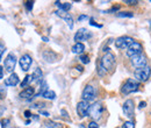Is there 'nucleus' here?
Listing matches in <instances>:
<instances>
[{"mask_svg": "<svg viewBox=\"0 0 151 128\" xmlns=\"http://www.w3.org/2000/svg\"><path fill=\"white\" fill-rule=\"evenodd\" d=\"M99 63L101 64V66L106 70V72H113L115 69V65H116V58H115V55L109 53L105 54L102 56V58L100 59Z\"/></svg>", "mask_w": 151, "mask_h": 128, "instance_id": "f257e3e1", "label": "nucleus"}, {"mask_svg": "<svg viewBox=\"0 0 151 128\" xmlns=\"http://www.w3.org/2000/svg\"><path fill=\"white\" fill-rule=\"evenodd\" d=\"M138 88H139V83L135 78H128L122 84L120 92L122 96H128V94L133 93V92H136L138 90Z\"/></svg>", "mask_w": 151, "mask_h": 128, "instance_id": "f03ea898", "label": "nucleus"}, {"mask_svg": "<svg viewBox=\"0 0 151 128\" xmlns=\"http://www.w3.org/2000/svg\"><path fill=\"white\" fill-rule=\"evenodd\" d=\"M150 76H151V68L149 65L142 68V69H137L134 71V77L138 83H144V81H147L150 78Z\"/></svg>", "mask_w": 151, "mask_h": 128, "instance_id": "7ed1b4c3", "label": "nucleus"}, {"mask_svg": "<svg viewBox=\"0 0 151 128\" xmlns=\"http://www.w3.org/2000/svg\"><path fill=\"white\" fill-rule=\"evenodd\" d=\"M104 111H105L104 105H102L100 101H96V103H94L93 105H91L90 112H88V116H91L94 121H96L102 116Z\"/></svg>", "mask_w": 151, "mask_h": 128, "instance_id": "20e7f679", "label": "nucleus"}, {"mask_svg": "<svg viewBox=\"0 0 151 128\" xmlns=\"http://www.w3.org/2000/svg\"><path fill=\"white\" fill-rule=\"evenodd\" d=\"M130 64L134 69H142V68L147 66L148 64V58L145 56V54H141V55L134 56L130 58Z\"/></svg>", "mask_w": 151, "mask_h": 128, "instance_id": "39448f33", "label": "nucleus"}, {"mask_svg": "<svg viewBox=\"0 0 151 128\" xmlns=\"http://www.w3.org/2000/svg\"><path fill=\"white\" fill-rule=\"evenodd\" d=\"M134 42V39L130 36H120L115 40V47L120 50H125V49H128Z\"/></svg>", "mask_w": 151, "mask_h": 128, "instance_id": "423d86ee", "label": "nucleus"}, {"mask_svg": "<svg viewBox=\"0 0 151 128\" xmlns=\"http://www.w3.org/2000/svg\"><path fill=\"white\" fill-rule=\"evenodd\" d=\"M141 54H143V45L139 42H136V41L126 50V56L129 57V58L137 55H141Z\"/></svg>", "mask_w": 151, "mask_h": 128, "instance_id": "0eeeda50", "label": "nucleus"}, {"mask_svg": "<svg viewBox=\"0 0 151 128\" xmlns=\"http://www.w3.org/2000/svg\"><path fill=\"white\" fill-rule=\"evenodd\" d=\"M15 65H17V56H15V54L9 53L6 58H5V62H4L5 70H6L7 72L13 73V71H14V69H15Z\"/></svg>", "mask_w": 151, "mask_h": 128, "instance_id": "6e6552de", "label": "nucleus"}, {"mask_svg": "<svg viewBox=\"0 0 151 128\" xmlns=\"http://www.w3.org/2000/svg\"><path fill=\"white\" fill-rule=\"evenodd\" d=\"M95 96H96V90L94 88L93 85H86L84 91H83V94H82V98L83 100H85V101H93L94 99H95Z\"/></svg>", "mask_w": 151, "mask_h": 128, "instance_id": "1a4fd4ad", "label": "nucleus"}, {"mask_svg": "<svg viewBox=\"0 0 151 128\" xmlns=\"http://www.w3.org/2000/svg\"><path fill=\"white\" fill-rule=\"evenodd\" d=\"M93 35L90 30H87L86 28H80V29H78V32L74 34V41H76V43H83V41H87Z\"/></svg>", "mask_w": 151, "mask_h": 128, "instance_id": "9d476101", "label": "nucleus"}, {"mask_svg": "<svg viewBox=\"0 0 151 128\" xmlns=\"http://www.w3.org/2000/svg\"><path fill=\"white\" fill-rule=\"evenodd\" d=\"M122 110H123V113H125L128 118L133 119L134 115H135V103H134V100L133 99H127L126 101L123 103Z\"/></svg>", "mask_w": 151, "mask_h": 128, "instance_id": "9b49d317", "label": "nucleus"}, {"mask_svg": "<svg viewBox=\"0 0 151 128\" xmlns=\"http://www.w3.org/2000/svg\"><path fill=\"white\" fill-rule=\"evenodd\" d=\"M90 103L85 101V100H82V101L78 103L77 105V113L79 115V118H85L86 115H88V112H90Z\"/></svg>", "mask_w": 151, "mask_h": 128, "instance_id": "f8f14e48", "label": "nucleus"}, {"mask_svg": "<svg viewBox=\"0 0 151 128\" xmlns=\"http://www.w3.org/2000/svg\"><path fill=\"white\" fill-rule=\"evenodd\" d=\"M19 63H20V66H21V70L22 71L27 72L31 66V63H33V58H31L30 55L28 54H25V55L21 56V58L19 59Z\"/></svg>", "mask_w": 151, "mask_h": 128, "instance_id": "ddd939ff", "label": "nucleus"}, {"mask_svg": "<svg viewBox=\"0 0 151 128\" xmlns=\"http://www.w3.org/2000/svg\"><path fill=\"white\" fill-rule=\"evenodd\" d=\"M55 14L59 16V18H62L63 20H65V22L67 23V26H69V28L70 29H72L73 28V18H72V15L70 14V13H67V12H63V11H56L55 12Z\"/></svg>", "mask_w": 151, "mask_h": 128, "instance_id": "4468645a", "label": "nucleus"}, {"mask_svg": "<svg viewBox=\"0 0 151 128\" xmlns=\"http://www.w3.org/2000/svg\"><path fill=\"white\" fill-rule=\"evenodd\" d=\"M42 56L47 63H53V62H56L58 59V55L55 53V51L50 50V49H45V50L42 53Z\"/></svg>", "mask_w": 151, "mask_h": 128, "instance_id": "2eb2a0df", "label": "nucleus"}, {"mask_svg": "<svg viewBox=\"0 0 151 128\" xmlns=\"http://www.w3.org/2000/svg\"><path fill=\"white\" fill-rule=\"evenodd\" d=\"M19 97H20L21 99H27L28 101H30V100L35 97V89L31 88V86H29V88H26L25 90H22V91L20 92Z\"/></svg>", "mask_w": 151, "mask_h": 128, "instance_id": "dca6fc26", "label": "nucleus"}, {"mask_svg": "<svg viewBox=\"0 0 151 128\" xmlns=\"http://www.w3.org/2000/svg\"><path fill=\"white\" fill-rule=\"evenodd\" d=\"M19 81H20V78H19V76L17 73H10V76L8 78H6V79L4 80V84L6 86H15L19 84Z\"/></svg>", "mask_w": 151, "mask_h": 128, "instance_id": "f3484780", "label": "nucleus"}, {"mask_svg": "<svg viewBox=\"0 0 151 128\" xmlns=\"http://www.w3.org/2000/svg\"><path fill=\"white\" fill-rule=\"evenodd\" d=\"M43 80V72L40 68H36L31 75V81L33 83H42Z\"/></svg>", "mask_w": 151, "mask_h": 128, "instance_id": "a211bd4d", "label": "nucleus"}, {"mask_svg": "<svg viewBox=\"0 0 151 128\" xmlns=\"http://www.w3.org/2000/svg\"><path fill=\"white\" fill-rule=\"evenodd\" d=\"M55 5L59 8V11H63V12H69L71 9L72 5L70 2H61V1H55Z\"/></svg>", "mask_w": 151, "mask_h": 128, "instance_id": "6ab92c4d", "label": "nucleus"}, {"mask_svg": "<svg viewBox=\"0 0 151 128\" xmlns=\"http://www.w3.org/2000/svg\"><path fill=\"white\" fill-rule=\"evenodd\" d=\"M84 50H85L84 43H76L73 47H72V53L73 54H79V55H82V54L84 53Z\"/></svg>", "mask_w": 151, "mask_h": 128, "instance_id": "aec40b11", "label": "nucleus"}, {"mask_svg": "<svg viewBox=\"0 0 151 128\" xmlns=\"http://www.w3.org/2000/svg\"><path fill=\"white\" fill-rule=\"evenodd\" d=\"M48 84H47V81L45 80H42V83H41V88H40V91L37 92L36 94H35V97H43V94L45 93V92L48 91ZM34 97V98H35Z\"/></svg>", "mask_w": 151, "mask_h": 128, "instance_id": "412c9836", "label": "nucleus"}, {"mask_svg": "<svg viewBox=\"0 0 151 128\" xmlns=\"http://www.w3.org/2000/svg\"><path fill=\"white\" fill-rule=\"evenodd\" d=\"M43 98L49 99V100H55L56 99V93L53 91H51V90H48V91L43 94Z\"/></svg>", "mask_w": 151, "mask_h": 128, "instance_id": "4be33fe9", "label": "nucleus"}, {"mask_svg": "<svg viewBox=\"0 0 151 128\" xmlns=\"http://www.w3.org/2000/svg\"><path fill=\"white\" fill-rule=\"evenodd\" d=\"M45 126L48 128H62V125L61 124H57V122L55 121H47L45 122Z\"/></svg>", "mask_w": 151, "mask_h": 128, "instance_id": "5701e85b", "label": "nucleus"}, {"mask_svg": "<svg viewBox=\"0 0 151 128\" xmlns=\"http://www.w3.org/2000/svg\"><path fill=\"white\" fill-rule=\"evenodd\" d=\"M0 125H1V128H10V120L4 118L0 120Z\"/></svg>", "mask_w": 151, "mask_h": 128, "instance_id": "b1692460", "label": "nucleus"}, {"mask_svg": "<svg viewBox=\"0 0 151 128\" xmlns=\"http://www.w3.org/2000/svg\"><path fill=\"white\" fill-rule=\"evenodd\" d=\"M116 15L118 18H133L134 13L133 12H118Z\"/></svg>", "mask_w": 151, "mask_h": 128, "instance_id": "393cba45", "label": "nucleus"}, {"mask_svg": "<svg viewBox=\"0 0 151 128\" xmlns=\"http://www.w3.org/2000/svg\"><path fill=\"white\" fill-rule=\"evenodd\" d=\"M96 72H98V75L100 76V77H104L105 75H106V70L104 69V68L101 66V64L100 63H98V68H96Z\"/></svg>", "mask_w": 151, "mask_h": 128, "instance_id": "a878e982", "label": "nucleus"}, {"mask_svg": "<svg viewBox=\"0 0 151 128\" xmlns=\"http://www.w3.org/2000/svg\"><path fill=\"white\" fill-rule=\"evenodd\" d=\"M31 80V76H29V75H27L26 77H25V79H23L22 81H21V84H20V86L21 88H26L27 85H28V83Z\"/></svg>", "mask_w": 151, "mask_h": 128, "instance_id": "bb28decb", "label": "nucleus"}, {"mask_svg": "<svg viewBox=\"0 0 151 128\" xmlns=\"http://www.w3.org/2000/svg\"><path fill=\"white\" fill-rule=\"evenodd\" d=\"M79 59H80V62H82L83 64H88V63H90V57H88L87 55H80Z\"/></svg>", "mask_w": 151, "mask_h": 128, "instance_id": "cd10ccee", "label": "nucleus"}, {"mask_svg": "<svg viewBox=\"0 0 151 128\" xmlns=\"http://www.w3.org/2000/svg\"><path fill=\"white\" fill-rule=\"evenodd\" d=\"M122 128H135L134 121H126L125 124L122 125Z\"/></svg>", "mask_w": 151, "mask_h": 128, "instance_id": "c85d7f7f", "label": "nucleus"}, {"mask_svg": "<svg viewBox=\"0 0 151 128\" xmlns=\"http://www.w3.org/2000/svg\"><path fill=\"white\" fill-rule=\"evenodd\" d=\"M25 7L27 8L28 12H30V11L33 9V7H34V1H26L25 2Z\"/></svg>", "mask_w": 151, "mask_h": 128, "instance_id": "c756f323", "label": "nucleus"}, {"mask_svg": "<svg viewBox=\"0 0 151 128\" xmlns=\"http://www.w3.org/2000/svg\"><path fill=\"white\" fill-rule=\"evenodd\" d=\"M88 128H99V124L96 121L92 120V121L88 122Z\"/></svg>", "mask_w": 151, "mask_h": 128, "instance_id": "7c9ffc66", "label": "nucleus"}, {"mask_svg": "<svg viewBox=\"0 0 151 128\" xmlns=\"http://www.w3.org/2000/svg\"><path fill=\"white\" fill-rule=\"evenodd\" d=\"M90 24L91 26H93V27H96V28H102V24H99V23H96L95 21L93 20L92 18L90 19Z\"/></svg>", "mask_w": 151, "mask_h": 128, "instance_id": "2f4dec72", "label": "nucleus"}, {"mask_svg": "<svg viewBox=\"0 0 151 128\" xmlns=\"http://www.w3.org/2000/svg\"><path fill=\"white\" fill-rule=\"evenodd\" d=\"M118 8H120V6H114V7L110 8V9H108V11H104L102 13H114V12H117Z\"/></svg>", "mask_w": 151, "mask_h": 128, "instance_id": "473e14b6", "label": "nucleus"}, {"mask_svg": "<svg viewBox=\"0 0 151 128\" xmlns=\"http://www.w3.org/2000/svg\"><path fill=\"white\" fill-rule=\"evenodd\" d=\"M5 51H6V48H5V45L2 44V43H0V61H1L2 55H4Z\"/></svg>", "mask_w": 151, "mask_h": 128, "instance_id": "72a5a7b5", "label": "nucleus"}, {"mask_svg": "<svg viewBox=\"0 0 151 128\" xmlns=\"http://www.w3.org/2000/svg\"><path fill=\"white\" fill-rule=\"evenodd\" d=\"M5 97H6V89L1 88V89H0V100L4 99Z\"/></svg>", "mask_w": 151, "mask_h": 128, "instance_id": "f704fd0d", "label": "nucleus"}, {"mask_svg": "<svg viewBox=\"0 0 151 128\" xmlns=\"http://www.w3.org/2000/svg\"><path fill=\"white\" fill-rule=\"evenodd\" d=\"M125 4H127V5H130V6H133V5L138 4V1H135V0H126V1H125Z\"/></svg>", "mask_w": 151, "mask_h": 128, "instance_id": "c9c22d12", "label": "nucleus"}, {"mask_svg": "<svg viewBox=\"0 0 151 128\" xmlns=\"http://www.w3.org/2000/svg\"><path fill=\"white\" fill-rule=\"evenodd\" d=\"M44 104H42V103H36V104H33V106L31 107L33 108H40V107H44Z\"/></svg>", "mask_w": 151, "mask_h": 128, "instance_id": "e433bc0d", "label": "nucleus"}, {"mask_svg": "<svg viewBox=\"0 0 151 128\" xmlns=\"http://www.w3.org/2000/svg\"><path fill=\"white\" fill-rule=\"evenodd\" d=\"M87 19H90V18H88V15H84V14H83V15L78 16V21H79V22H80V21H83V20H87Z\"/></svg>", "mask_w": 151, "mask_h": 128, "instance_id": "4c0bfd02", "label": "nucleus"}, {"mask_svg": "<svg viewBox=\"0 0 151 128\" xmlns=\"http://www.w3.org/2000/svg\"><path fill=\"white\" fill-rule=\"evenodd\" d=\"M23 114H25L26 118H30V116H33V114H31V112H30V111H28V110L25 111V113H23Z\"/></svg>", "mask_w": 151, "mask_h": 128, "instance_id": "58836bf2", "label": "nucleus"}, {"mask_svg": "<svg viewBox=\"0 0 151 128\" xmlns=\"http://www.w3.org/2000/svg\"><path fill=\"white\" fill-rule=\"evenodd\" d=\"M145 106H147V103H145V101H141L138 104V108H139V110H142V108H144Z\"/></svg>", "mask_w": 151, "mask_h": 128, "instance_id": "ea45409f", "label": "nucleus"}, {"mask_svg": "<svg viewBox=\"0 0 151 128\" xmlns=\"http://www.w3.org/2000/svg\"><path fill=\"white\" fill-rule=\"evenodd\" d=\"M4 78V66H0V79Z\"/></svg>", "mask_w": 151, "mask_h": 128, "instance_id": "a19ab883", "label": "nucleus"}, {"mask_svg": "<svg viewBox=\"0 0 151 128\" xmlns=\"http://www.w3.org/2000/svg\"><path fill=\"white\" fill-rule=\"evenodd\" d=\"M40 114H42V115H44V116H49L50 115L48 112H45V111H41V110H40Z\"/></svg>", "mask_w": 151, "mask_h": 128, "instance_id": "79ce46f5", "label": "nucleus"}, {"mask_svg": "<svg viewBox=\"0 0 151 128\" xmlns=\"http://www.w3.org/2000/svg\"><path fill=\"white\" fill-rule=\"evenodd\" d=\"M76 69H77L79 72H83V70H84V68H83V66H80V65H78V66H76Z\"/></svg>", "mask_w": 151, "mask_h": 128, "instance_id": "37998d69", "label": "nucleus"}, {"mask_svg": "<svg viewBox=\"0 0 151 128\" xmlns=\"http://www.w3.org/2000/svg\"><path fill=\"white\" fill-rule=\"evenodd\" d=\"M61 113L63 114V115L65 116V118H67V116H69V115H67V113H66V111H65V110H62V111H61Z\"/></svg>", "mask_w": 151, "mask_h": 128, "instance_id": "c03bdc74", "label": "nucleus"}, {"mask_svg": "<svg viewBox=\"0 0 151 128\" xmlns=\"http://www.w3.org/2000/svg\"><path fill=\"white\" fill-rule=\"evenodd\" d=\"M42 40L44 41V42H48V41H49V39H48V37H45V36H43V37H42Z\"/></svg>", "mask_w": 151, "mask_h": 128, "instance_id": "a18cd8bd", "label": "nucleus"}, {"mask_svg": "<svg viewBox=\"0 0 151 128\" xmlns=\"http://www.w3.org/2000/svg\"><path fill=\"white\" fill-rule=\"evenodd\" d=\"M33 119H34V120H39V116H37V115H33Z\"/></svg>", "mask_w": 151, "mask_h": 128, "instance_id": "49530a36", "label": "nucleus"}, {"mask_svg": "<svg viewBox=\"0 0 151 128\" xmlns=\"http://www.w3.org/2000/svg\"><path fill=\"white\" fill-rule=\"evenodd\" d=\"M150 2H151V1H150Z\"/></svg>", "mask_w": 151, "mask_h": 128, "instance_id": "de8ad7c7", "label": "nucleus"}]
</instances>
